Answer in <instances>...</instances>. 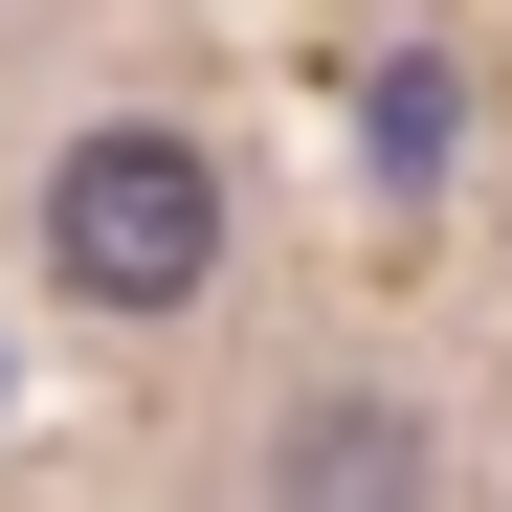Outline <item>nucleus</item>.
Here are the masks:
<instances>
[{"instance_id": "f257e3e1", "label": "nucleus", "mask_w": 512, "mask_h": 512, "mask_svg": "<svg viewBox=\"0 0 512 512\" xmlns=\"http://www.w3.org/2000/svg\"><path fill=\"white\" fill-rule=\"evenodd\" d=\"M45 268L90 290V312H201V268H223V179H201V134H67V179H45Z\"/></svg>"}, {"instance_id": "f03ea898", "label": "nucleus", "mask_w": 512, "mask_h": 512, "mask_svg": "<svg viewBox=\"0 0 512 512\" xmlns=\"http://www.w3.org/2000/svg\"><path fill=\"white\" fill-rule=\"evenodd\" d=\"M401 468H423L401 401H290V423H268V490H401Z\"/></svg>"}]
</instances>
